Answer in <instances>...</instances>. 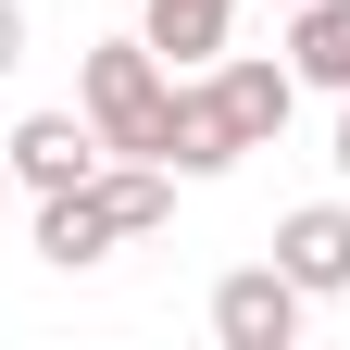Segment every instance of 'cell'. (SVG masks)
<instances>
[{"instance_id": "6da1fadb", "label": "cell", "mask_w": 350, "mask_h": 350, "mask_svg": "<svg viewBox=\"0 0 350 350\" xmlns=\"http://www.w3.org/2000/svg\"><path fill=\"white\" fill-rule=\"evenodd\" d=\"M288 113H300V75L226 51V63H200L188 88H175V138H163V163H175V175H226L238 150H275Z\"/></svg>"}, {"instance_id": "7a4b0ae2", "label": "cell", "mask_w": 350, "mask_h": 350, "mask_svg": "<svg viewBox=\"0 0 350 350\" xmlns=\"http://www.w3.org/2000/svg\"><path fill=\"white\" fill-rule=\"evenodd\" d=\"M75 88H88V125H100L113 163H163V138H175V75H163L150 38H100Z\"/></svg>"}, {"instance_id": "3957f363", "label": "cell", "mask_w": 350, "mask_h": 350, "mask_svg": "<svg viewBox=\"0 0 350 350\" xmlns=\"http://www.w3.org/2000/svg\"><path fill=\"white\" fill-rule=\"evenodd\" d=\"M300 313H313V300L288 288V262H238V275L213 288V338H226V350H288Z\"/></svg>"}, {"instance_id": "277c9868", "label": "cell", "mask_w": 350, "mask_h": 350, "mask_svg": "<svg viewBox=\"0 0 350 350\" xmlns=\"http://www.w3.org/2000/svg\"><path fill=\"white\" fill-rule=\"evenodd\" d=\"M0 150H13V188H38V200H51V188H88V175L113 163L88 113H25V125H13Z\"/></svg>"}, {"instance_id": "5b68a950", "label": "cell", "mask_w": 350, "mask_h": 350, "mask_svg": "<svg viewBox=\"0 0 350 350\" xmlns=\"http://www.w3.org/2000/svg\"><path fill=\"white\" fill-rule=\"evenodd\" d=\"M113 238H125V213H113V188H100V175H88V188H51V200H38V262H63V275L113 262Z\"/></svg>"}, {"instance_id": "8992f818", "label": "cell", "mask_w": 350, "mask_h": 350, "mask_svg": "<svg viewBox=\"0 0 350 350\" xmlns=\"http://www.w3.org/2000/svg\"><path fill=\"white\" fill-rule=\"evenodd\" d=\"M275 262H288L300 300H338L350 288V200H300L288 226H275Z\"/></svg>"}, {"instance_id": "52a82bcc", "label": "cell", "mask_w": 350, "mask_h": 350, "mask_svg": "<svg viewBox=\"0 0 350 350\" xmlns=\"http://www.w3.org/2000/svg\"><path fill=\"white\" fill-rule=\"evenodd\" d=\"M226 25H238V0H138V38H150L175 75L226 63Z\"/></svg>"}, {"instance_id": "ba28073f", "label": "cell", "mask_w": 350, "mask_h": 350, "mask_svg": "<svg viewBox=\"0 0 350 350\" xmlns=\"http://www.w3.org/2000/svg\"><path fill=\"white\" fill-rule=\"evenodd\" d=\"M288 75L350 100V0H300V13H288Z\"/></svg>"}, {"instance_id": "9c48e42d", "label": "cell", "mask_w": 350, "mask_h": 350, "mask_svg": "<svg viewBox=\"0 0 350 350\" xmlns=\"http://www.w3.org/2000/svg\"><path fill=\"white\" fill-rule=\"evenodd\" d=\"M13 63H25V13L0 0V75H13Z\"/></svg>"}, {"instance_id": "30bf717a", "label": "cell", "mask_w": 350, "mask_h": 350, "mask_svg": "<svg viewBox=\"0 0 350 350\" xmlns=\"http://www.w3.org/2000/svg\"><path fill=\"white\" fill-rule=\"evenodd\" d=\"M338 175H350V100H338Z\"/></svg>"}, {"instance_id": "8fae6325", "label": "cell", "mask_w": 350, "mask_h": 350, "mask_svg": "<svg viewBox=\"0 0 350 350\" xmlns=\"http://www.w3.org/2000/svg\"><path fill=\"white\" fill-rule=\"evenodd\" d=\"M0 200H13V150H0Z\"/></svg>"}, {"instance_id": "7c38bea8", "label": "cell", "mask_w": 350, "mask_h": 350, "mask_svg": "<svg viewBox=\"0 0 350 350\" xmlns=\"http://www.w3.org/2000/svg\"><path fill=\"white\" fill-rule=\"evenodd\" d=\"M275 13H300V0H275Z\"/></svg>"}]
</instances>
